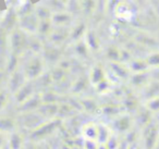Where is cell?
Instances as JSON below:
<instances>
[{
    "instance_id": "cell-1",
    "label": "cell",
    "mask_w": 159,
    "mask_h": 149,
    "mask_svg": "<svg viewBox=\"0 0 159 149\" xmlns=\"http://www.w3.org/2000/svg\"><path fill=\"white\" fill-rule=\"evenodd\" d=\"M111 134L104 124L89 122L82 127V139L85 149H107Z\"/></svg>"
},
{
    "instance_id": "cell-2",
    "label": "cell",
    "mask_w": 159,
    "mask_h": 149,
    "mask_svg": "<svg viewBox=\"0 0 159 149\" xmlns=\"http://www.w3.org/2000/svg\"><path fill=\"white\" fill-rule=\"evenodd\" d=\"M119 10H122L121 13H119L118 16H119V18L121 19H124V20H130L131 18H132V11H131V9L129 7H119L118 8Z\"/></svg>"
}]
</instances>
